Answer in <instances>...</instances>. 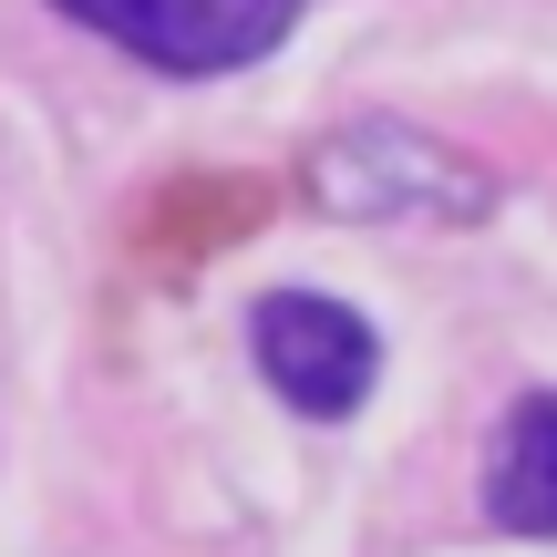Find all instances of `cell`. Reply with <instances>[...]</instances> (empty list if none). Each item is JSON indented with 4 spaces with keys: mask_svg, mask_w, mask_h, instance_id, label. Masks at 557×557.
<instances>
[{
    "mask_svg": "<svg viewBox=\"0 0 557 557\" xmlns=\"http://www.w3.org/2000/svg\"><path fill=\"white\" fill-rule=\"evenodd\" d=\"M299 186H310L331 218H485L496 207V176H485L465 145L423 135V124L403 114H361L341 124V135L310 145V165H299Z\"/></svg>",
    "mask_w": 557,
    "mask_h": 557,
    "instance_id": "obj_1",
    "label": "cell"
},
{
    "mask_svg": "<svg viewBox=\"0 0 557 557\" xmlns=\"http://www.w3.org/2000/svg\"><path fill=\"white\" fill-rule=\"evenodd\" d=\"M62 21H83L94 41L135 52L145 73H176V83H218L269 62L278 41L299 32L310 0H52Z\"/></svg>",
    "mask_w": 557,
    "mask_h": 557,
    "instance_id": "obj_2",
    "label": "cell"
},
{
    "mask_svg": "<svg viewBox=\"0 0 557 557\" xmlns=\"http://www.w3.org/2000/svg\"><path fill=\"white\" fill-rule=\"evenodd\" d=\"M248 351H259L269 393L289 403V413H310V423L361 413V403H372V372H382L372 320H361L351 299H331V289H269L259 310H248Z\"/></svg>",
    "mask_w": 557,
    "mask_h": 557,
    "instance_id": "obj_3",
    "label": "cell"
},
{
    "mask_svg": "<svg viewBox=\"0 0 557 557\" xmlns=\"http://www.w3.org/2000/svg\"><path fill=\"white\" fill-rule=\"evenodd\" d=\"M485 517L506 537H557V393H517L485 444Z\"/></svg>",
    "mask_w": 557,
    "mask_h": 557,
    "instance_id": "obj_4",
    "label": "cell"
},
{
    "mask_svg": "<svg viewBox=\"0 0 557 557\" xmlns=\"http://www.w3.org/2000/svg\"><path fill=\"white\" fill-rule=\"evenodd\" d=\"M269 207H278L269 176H176V186H156L135 207V248L145 259H207V248L248 238Z\"/></svg>",
    "mask_w": 557,
    "mask_h": 557,
    "instance_id": "obj_5",
    "label": "cell"
}]
</instances>
